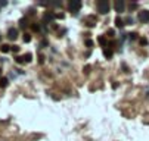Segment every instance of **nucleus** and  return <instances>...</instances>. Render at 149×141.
Returning a JSON list of instances; mask_svg holds the SVG:
<instances>
[{
  "mask_svg": "<svg viewBox=\"0 0 149 141\" xmlns=\"http://www.w3.org/2000/svg\"><path fill=\"white\" fill-rule=\"evenodd\" d=\"M96 6H98V12H99V13H103V15H105V13L109 12V3H108L106 0H99Z\"/></svg>",
  "mask_w": 149,
  "mask_h": 141,
  "instance_id": "nucleus-1",
  "label": "nucleus"
},
{
  "mask_svg": "<svg viewBox=\"0 0 149 141\" xmlns=\"http://www.w3.org/2000/svg\"><path fill=\"white\" fill-rule=\"evenodd\" d=\"M68 9L72 12V13H77L80 9H81V1L80 0H71L68 3Z\"/></svg>",
  "mask_w": 149,
  "mask_h": 141,
  "instance_id": "nucleus-2",
  "label": "nucleus"
},
{
  "mask_svg": "<svg viewBox=\"0 0 149 141\" xmlns=\"http://www.w3.org/2000/svg\"><path fill=\"white\" fill-rule=\"evenodd\" d=\"M114 9H115V12L121 13V12H124V9H126V3H124L123 0H117V1L114 3Z\"/></svg>",
  "mask_w": 149,
  "mask_h": 141,
  "instance_id": "nucleus-3",
  "label": "nucleus"
},
{
  "mask_svg": "<svg viewBox=\"0 0 149 141\" xmlns=\"http://www.w3.org/2000/svg\"><path fill=\"white\" fill-rule=\"evenodd\" d=\"M137 18H139V21H140V22H143V24L149 22V10H140Z\"/></svg>",
  "mask_w": 149,
  "mask_h": 141,
  "instance_id": "nucleus-4",
  "label": "nucleus"
},
{
  "mask_svg": "<svg viewBox=\"0 0 149 141\" xmlns=\"http://www.w3.org/2000/svg\"><path fill=\"white\" fill-rule=\"evenodd\" d=\"M56 18V15L53 13V12H44V15H43V22H52L53 19Z\"/></svg>",
  "mask_w": 149,
  "mask_h": 141,
  "instance_id": "nucleus-5",
  "label": "nucleus"
},
{
  "mask_svg": "<svg viewBox=\"0 0 149 141\" xmlns=\"http://www.w3.org/2000/svg\"><path fill=\"white\" fill-rule=\"evenodd\" d=\"M7 38L9 40H16L18 38V29H15V28H9V31H7Z\"/></svg>",
  "mask_w": 149,
  "mask_h": 141,
  "instance_id": "nucleus-6",
  "label": "nucleus"
},
{
  "mask_svg": "<svg viewBox=\"0 0 149 141\" xmlns=\"http://www.w3.org/2000/svg\"><path fill=\"white\" fill-rule=\"evenodd\" d=\"M98 41H99V44H100L102 47H105V46H106V43H108V41H106V37H103V35H99Z\"/></svg>",
  "mask_w": 149,
  "mask_h": 141,
  "instance_id": "nucleus-7",
  "label": "nucleus"
},
{
  "mask_svg": "<svg viewBox=\"0 0 149 141\" xmlns=\"http://www.w3.org/2000/svg\"><path fill=\"white\" fill-rule=\"evenodd\" d=\"M115 26L123 28V26H124V21H123L121 18H115Z\"/></svg>",
  "mask_w": 149,
  "mask_h": 141,
  "instance_id": "nucleus-8",
  "label": "nucleus"
},
{
  "mask_svg": "<svg viewBox=\"0 0 149 141\" xmlns=\"http://www.w3.org/2000/svg\"><path fill=\"white\" fill-rule=\"evenodd\" d=\"M10 47H12V46H9V44H3V46L0 47V50H1V53H9V51H10Z\"/></svg>",
  "mask_w": 149,
  "mask_h": 141,
  "instance_id": "nucleus-9",
  "label": "nucleus"
},
{
  "mask_svg": "<svg viewBox=\"0 0 149 141\" xmlns=\"http://www.w3.org/2000/svg\"><path fill=\"white\" fill-rule=\"evenodd\" d=\"M103 54L109 59V57H112V50H111V49H108V47H105V49H103Z\"/></svg>",
  "mask_w": 149,
  "mask_h": 141,
  "instance_id": "nucleus-10",
  "label": "nucleus"
},
{
  "mask_svg": "<svg viewBox=\"0 0 149 141\" xmlns=\"http://www.w3.org/2000/svg\"><path fill=\"white\" fill-rule=\"evenodd\" d=\"M22 59H24V62H31V60H33V54H31V53H25V54L22 56Z\"/></svg>",
  "mask_w": 149,
  "mask_h": 141,
  "instance_id": "nucleus-11",
  "label": "nucleus"
},
{
  "mask_svg": "<svg viewBox=\"0 0 149 141\" xmlns=\"http://www.w3.org/2000/svg\"><path fill=\"white\" fill-rule=\"evenodd\" d=\"M7 82H9V79H7V78H4V77H3V78H0V88H4V87L7 85Z\"/></svg>",
  "mask_w": 149,
  "mask_h": 141,
  "instance_id": "nucleus-12",
  "label": "nucleus"
},
{
  "mask_svg": "<svg viewBox=\"0 0 149 141\" xmlns=\"http://www.w3.org/2000/svg\"><path fill=\"white\" fill-rule=\"evenodd\" d=\"M19 24H21V28H27V19H25V18H22V19L19 21Z\"/></svg>",
  "mask_w": 149,
  "mask_h": 141,
  "instance_id": "nucleus-13",
  "label": "nucleus"
},
{
  "mask_svg": "<svg viewBox=\"0 0 149 141\" xmlns=\"http://www.w3.org/2000/svg\"><path fill=\"white\" fill-rule=\"evenodd\" d=\"M93 44H95V43H93V40H90V38H87V40H86V46H87V47H90V49H92V47H93Z\"/></svg>",
  "mask_w": 149,
  "mask_h": 141,
  "instance_id": "nucleus-14",
  "label": "nucleus"
},
{
  "mask_svg": "<svg viewBox=\"0 0 149 141\" xmlns=\"http://www.w3.org/2000/svg\"><path fill=\"white\" fill-rule=\"evenodd\" d=\"M24 41H25V43H30V41H31V35H30V34H25V35H24Z\"/></svg>",
  "mask_w": 149,
  "mask_h": 141,
  "instance_id": "nucleus-15",
  "label": "nucleus"
},
{
  "mask_svg": "<svg viewBox=\"0 0 149 141\" xmlns=\"http://www.w3.org/2000/svg\"><path fill=\"white\" fill-rule=\"evenodd\" d=\"M31 28H33V31H40V26H38L37 24H33V25H31Z\"/></svg>",
  "mask_w": 149,
  "mask_h": 141,
  "instance_id": "nucleus-16",
  "label": "nucleus"
},
{
  "mask_svg": "<svg viewBox=\"0 0 149 141\" xmlns=\"http://www.w3.org/2000/svg\"><path fill=\"white\" fill-rule=\"evenodd\" d=\"M15 60H16V63H21V65L24 63V59H22V57H19V56H16V57H15Z\"/></svg>",
  "mask_w": 149,
  "mask_h": 141,
  "instance_id": "nucleus-17",
  "label": "nucleus"
},
{
  "mask_svg": "<svg viewBox=\"0 0 149 141\" xmlns=\"http://www.w3.org/2000/svg\"><path fill=\"white\" fill-rule=\"evenodd\" d=\"M10 50H12V51H15V53H18V51H19V47H18V46H12V47H10Z\"/></svg>",
  "mask_w": 149,
  "mask_h": 141,
  "instance_id": "nucleus-18",
  "label": "nucleus"
},
{
  "mask_svg": "<svg viewBox=\"0 0 149 141\" xmlns=\"http://www.w3.org/2000/svg\"><path fill=\"white\" fill-rule=\"evenodd\" d=\"M90 72V65H86L84 66V74H89Z\"/></svg>",
  "mask_w": 149,
  "mask_h": 141,
  "instance_id": "nucleus-19",
  "label": "nucleus"
},
{
  "mask_svg": "<svg viewBox=\"0 0 149 141\" xmlns=\"http://www.w3.org/2000/svg\"><path fill=\"white\" fill-rule=\"evenodd\" d=\"M140 44L146 46V44H148V40H146V38H140Z\"/></svg>",
  "mask_w": 149,
  "mask_h": 141,
  "instance_id": "nucleus-20",
  "label": "nucleus"
},
{
  "mask_svg": "<svg viewBox=\"0 0 149 141\" xmlns=\"http://www.w3.org/2000/svg\"><path fill=\"white\" fill-rule=\"evenodd\" d=\"M114 34H115V31H114V29H108V35H109V37H112Z\"/></svg>",
  "mask_w": 149,
  "mask_h": 141,
  "instance_id": "nucleus-21",
  "label": "nucleus"
},
{
  "mask_svg": "<svg viewBox=\"0 0 149 141\" xmlns=\"http://www.w3.org/2000/svg\"><path fill=\"white\" fill-rule=\"evenodd\" d=\"M129 35H130V38H132V40H134V38H136V35H137V34H136V32H130V34H129Z\"/></svg>",
  "mask_w": 149,
  "mask_h": 141,
  "instance_id": "nucleus-22",
  "label": "nucleus"
},
{
  "mask_svg": "<svg viewBox=\"0 0 149 141\" xmlns=\"http://www.w3.org/2000/svg\"><path fill=\"white\" fill-rule=\"evenodd\" d=\"M136 7H137V4H136V3H132V4H130V9H133V10H134Z\"/></svg>",
  "mask_w": 149,
  "mask_h": 141,
  "instance_id": "nucleus-23",
  "label": "nucleus"
},
{
  "mask_svg": "<svg viewBox=\"0 0 149 141\" xmlns=\"http://www.w3.org/2000/svg\"><path fill=\"white\" fill-rule=\"evenodd\" d=\"M0 75H1V69H0Z\"/></svg>",
  "mask_w": 149,
  "mask_h": 141,
  "instance_id": "nucleus-24",
  "label": "nucleus"
},
{
  "mask_svg": "<svg viewBox=\"0 0 149 141\" xmlns=\"http://www.w3.org/2000/svg\"><path fill=\"white\" fill-rule=\"evenodd\" d=\"M0 41H1V35H0Z\"/></svg>",
  "mask_w": 149,
  "mask_h": 141,
  "instance_id": "nucleus-25",
  "label": "nucleus"
}]
</instances>
